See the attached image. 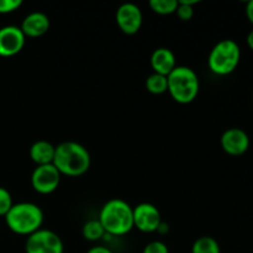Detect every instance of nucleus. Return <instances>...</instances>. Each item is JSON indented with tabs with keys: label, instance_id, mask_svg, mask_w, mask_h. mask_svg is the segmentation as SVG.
Instances as JSON below:
<instances>
[{
	"label": "nucleus",
	"instance_id": "1",
	"mask_svg": "<svg viewBox=\"0 0 253 253\" xmlns=\"http://www.w3.org/2000/svg\"><path fill=\"white\" fill-rule=\"evenodd\" d=\"M91 158L83 145L74 141H66L56 146L52 165L61 175L81 177L90 168Z\"/></svg>",
	"mask_w": 253,
	"mask_h": 253
},
{
	"label": "nucleus",
	"instance_id": "2",
	"mask_svg": "<svg viewBox=\"0 0 253 253\" xmlns=\"http://www.w3.org/2000/svg\"><path fill=\"white\" fill-rule=\"evenodd\" d=\"M98 220L105 234L124 236L133 229V208L123 199H111L103 205Z\"/></svg>",
	"mask_w": 253,
	"mask_h": 253
},
{
	"label": "nucleus",
	"instance_id": "3",
	"mask_svg": "<svg viewBox=\"0 0 253 253\" xmlns=\"http://www.w3.org/2000/svg\"><path fill=\"white\" fill-rule=\"evenodd\" d=\"M4 217L9 230L21 236H30L43 224V211L34 203L14 204Z\"/></svg>",
	"mask_w": 253,
	"mask_h": 253
},
{
	"label": "nucleus",
	"instance_id": "4",
	"mask_svg": "<svg viewBox=\"0 0 253 253\" xmlns=\"http://www.w3.org/2000/svg\"><path fill=\"white\" fill-rule=\"evenodd\" d=\"M168 93L178 104H190L199 94L200 84L197 73L185 66H177L167 76Z\"/></svg>",
	"mask_w": 253,
	"mask_h": 253
},
{
	"label": "nucleus",
	"instance_id": "5",
	"mask_svg": "<svg viewBox=\"0 0 253 253\" xmlns=\"http://www.w3.org/2000/svg\"><path fill=\"white\" fill-rule=\"evenodd\" d=\"M241 61V48L234 40H221L210 51L208 67L216 76L225 77L234 73Z\"/></svg>",
	"mask_w": 253,
	"mask_h": 253
},
{
	"label": "nucleus",
	"instance_id": "6",
	"mask_svg": "<svg viewBox=\"0 0 253 253\" xmlns=\"http://www.w3.org/2000/svg\"><path fill=\"white\" fill-rule=\"evenodd\" d=\"M26 253H63L64 246L61 237L52 230L40 229L27 236L25 242Z\"/></svg>",
	"mask_w": 253,
	"mask_h": 253
},
{
	"label": "nucleus",
	"instance_id": "7",
	"mask_svg": "<svg viewBox=\"0 0 253 253\" xmlns=\"http://www.w3.org/2000/svg\"><path fill=\"white\" fill-rule=\"evenodd\" d=\"M61 173L53 165L37 166L31 174V185L39 194L47 195L56 192L61 183Z\"/></svg>",
	"mask_w": 253,
	"mask_h": 253
},
{
	"label": "nucleus",
	"instance_id": "8",
	"mask_svg": "<svg viewBox=\"0 0 253 253\" xmlns=\"http://www.w3.org/2000/svg\"><path fill=\"white\" fill-rule=\"evenodd\" d=\"M162 222V216L156 205L151 203H141L133 208V227L145 234L157 232Z\"/></svg>",
	"mask_w": 253,
	"mask_h": 253
},
{
	"label": "nucleus",
	"instance_id": "9",
	"mask_svg": "<svg viewBox=\"0 0 253 253\" xmlns=\"http://www.w3.org/2000/svg\"><path fill=\"white\" fill-rule=\"evenodd\" d=\"M142 11L132 2H125L116 10V24L125 35H135L142 26Z\"/></svg>",
	"mask_w": 253,
	"mask_h": 253
},
{
	"label": "nucleus",
	"instance_id": "10",
	"mask_svg": "<svg viewBox=\"0 0 253 253\" xmlns=\"http://www.w3.org/2000/svg\"><path fill=\"white\" fill-rule=\"evenodd\" d=\"M26 37L21 29L7 25L0 29V57H12L22 51Z\"/></svg>",
	"mask_w": 253,
	"mask_h": 253
},
{
	"label": "nucleus",
	"instance_id": "11",
	"mask_svg": "<svg viewBox=\"0 0 253 253\" xmlns=\"http://www.w3.org/2000/svg\"><path fill=\"white\" fill-rule=\"evenodd\" d=\"M220 145L224 152L230 156H242L249 151L251 141L247 132H245L242 128L232 127L227 128L220 138Z\"/></svg>",
	"mask_w": 253,
	"mask_h": 253
},
{
	"label": "nucleus",
	"instance_id": "12",
	"mask_svg": "<svg viewBox=\"0 0 253 253\" xmlns=\"http://www.w3.org/2000/svg\"><path fill=\"white\" fill-rule=\"evenodd\" d=\"M49 26H51V22H49L48 16L46 14H43V12L35 11L27 15L22 20L20 29H21L25 37L36 39V37H41L44 34H47L49 30Z\"/></svg>",
	"mask_w": 253,
	"mask_h": 253
},
{
	"label": "nucleus",
	"instance_id": "13",
	"mask_svg": "<svg viewBox=\"0 0 253 253\" xmlns=\"http://www.w3.org/2000/svg\"><path fill=\"white\" fill-rule=\"evenodd\" d=\"M151 67L153 69V73L167 77L177 67L175 54L169 48L160 47L151 54Z\"/></svg>",
	"mask_w": 253,
	"mask_h": 253
},
{
	"label": "nucleus",
	"instance_id": "14",
	"mask_svg": "<svg viewBox=\"0 0 253 253\" xmlns=\"http://www.w3.org/2000/svg\"><path fill=\"white\" fill-rule=\"evenodd\" d=\"M54 151H56V146H53L48 141H36L30 147V158L36 166L51 165L53 162Z\"/></svg>",
	"mask_w": 253,
	"mask_h": 253
},
{
	"label": "nucleus",
	"instance_id": "15",
	"mask_svg": "<svg viewBox=\"0 0 253 253\" xmlns=\"http://www.w3.org/2000/svg\"><path fill=\"white\" fill-rule=\"evenodd\" d=\"M192 253H221V249L214 237L202 236L193 244Z\"/></svg>",
	"mask_w": 253,
	"mask_h": 253
},
{
	"label": "nucleus",
	"instance_id": "16",
	"mask_svg": "<svg viewBox=\"0 0 253 253\" xmlns=\"http://www.w3.org/2000/svg\"><path fill=\"white\" fill-rule=\"evenodd\" d=\"M146 89L155 95L165 94L168 90L167 77L162 76V74L152 73L146 79Z\"/></svg>",
	"mask_w": 253,
	"mask_h": 253
},
{
	"label": "nucleus",
	"instance_id": "17",
	"mask_svg": "<svg viewBox=\"0 0 253 253\" xmlns=\"http://www.w3.org/2000/svg\"><path fill=\"white\" fill-rule=\"evenodd\" d=\"M82 235H83V237L86 241L95 242L103 239L104 235H105V231H104L103 226H101L98 219L89 220V221H86L84 224L83 229H82Z\"/></svg>",
	"mask_w": 253,
	"mask_h": 253
},
{
	"label": "nucleus",
	"instance_id": "18",
	"mask_svg": "<svg viewBox=\"0 0 253 253\" xmlns=\"http://www.w3.org/2000/svg\"><path fill=\"white\" fill-rule=\"evenodd\" d=\"M150 7L158 15H172L177 11L178 0H151Z\"/></svg>",
	"mask_w": 253,
	"mask_h": 253
},
{
	"label": "nucleus",
	"instance_id": "19",
	"mask_svg": "<svg viewBox=\"0 0 253 253\" xmlns=\"http://www.w3.org/2000/svg\"><path fill=\"white\" fill-rule=\"evenodd\" d=\"M198 0H180L178 1L177 14L178 19L182 21H189L194 16V5L198 4Z\"/></svg>",
	"mask_w": 253,
	"mask_h": 253
},
{
	"label": "nucleus",
	"instance_id": "20",
	"mask_svg": "<svg viewBox=\"0 0 253 253\" xmlns=\"http://www.w3.org/2000/svg\"><path fill=\"white\" fill-rule=\"evenodd\" d=\"M14 205L11 194L7 189L0 187V216H5Z\"/></svg>",
	"mask_w": 253,
	"mask_h": 253
},
{
	"label": "nucleus",
	"instance_id": "21",
	"mask_svg": "<svg viewBox=\"0 0 253 253\" xmlns=\"http://www.w3.org/2000/svg\"><path fill=\"white\" fill-rule=\"evenodd\" d=\"M22 5L21 0H0V14H11Z\"/></svg>",
	"mask_w": 253,
	"mask_h": 253
},
{
	"label": "nucleus",
	"instance_id": "22",
	"mask_svg": "<svg viewBox=\"0 0 253 253\" xmlns=\"http://www.w3.org/2000/svg\"><path fill=\"white\" fill-rule=\"evenodd\" d=\"M142 253H169L167 245L162 241H152L146 245Z\"/></svg>",
	"mask_w": 253,
	"mask_h": 253
},
{
	"label": "nucleus",
	"instance_id": "23",
	"mask_svg": "<svg viewBox=\"0 0 253 253\" xmlns=\"http://www.w3.org/2000/svg\"><path fill=\"white\" fill-rule=\"evenodd\" d=\"M246 17L250 21V24L253 25V0H250L246 4Z\"/></svg>",
	"mask_w": 253,
	"mask_h": 253
},
{
	"label": "nucleus",
	"instance_id": "24",
	"mask_svg": "<svg viewBox=\"0 0 253 253\" xmlns=\"http://www.w3.org/2000/svg\"><path fill=\"white\" fill-rule=\"evenodd\" d=\"M86 253H114L111 250H109L108 247H104V246H95V247H91L90 250H88Z\"/></svg>",
	"mask_w": 253,
	"mask_h": 253
},
{
	"label": "nucleus",
	"instance_id": "25",
	"mask_svg": "<svg viewBox=\"0 0 253 253\" xmlns=\"http://www.w3.org/2000/svg\"><path fill=\"white\" fill-rule=\"evenodd\" d=\"M168 230H169V227H168V224H166V222H163V221H162V222H161L160 226H158L157 232H158V234L165 235V234H167Z\"/></svg>",
	"mask_w": 253,
	"mask_h": 253
},
{
	"label": "nucleus",
	"instance_id": "26",
	"mask_svg": "<svg viewBox=\"0 0 253 253\" xmlns=\"http://www.w3.org/2000/svg\"><path fill=\"white\" fill-rule=\"evenodd\" d=\"M246 43L247 46H249V48L251 49V51H253V30H251V31L249 32V35H247Z\"/></svg>",
	"mask_w": 253,
	"mask_h": 253
}]
</instances>
